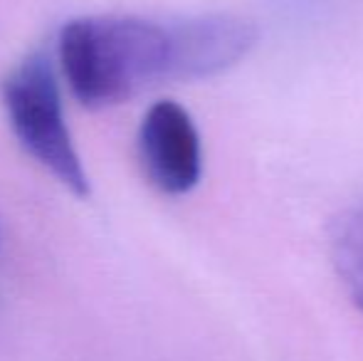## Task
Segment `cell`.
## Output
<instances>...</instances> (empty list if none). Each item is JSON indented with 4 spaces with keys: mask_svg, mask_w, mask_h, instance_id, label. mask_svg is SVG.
Returning <instances> with one entry per match:
<instances>
[{
    "mask_svg": "<svg viewBox=\"0 0 363 361\" xmlns=\"http://www.w3.org/2000/svg\"><path fill=\"white\" fill-rule=\"evenodd\" d=\"M57 60L79 104H121L151 84L171 82V28L134 15L74 18L60 30Z\"/></svg>",
    "mask_w": 363,
    "mask_h": 361,
    "instance_id": "6da1fadb",
    "label": "cell"
},
{
    "mask_svg": "<svg viewBox=\"0 0 363 361\" xmlns=\"http://www.w3.org/2000/svg\"><path fill=\"white\" fill-rule=\"evenodd\" d=\"M0 99L23 151L74 196L89 193L82 156L67 126L55 67L45 55L20 60L3 77Z\"/></svg>",
    "mask_w": 363,
    "mask_h": 361,
    "instance_id": "7a4b0ae2",
    "label": "cell"
},
{
    "mask_svg": "<svg viewBox=\"0 0 363 361\" xmlns=\"http://www.w3.org/2000/svg\"><path fill=\"white\" fill-rule=\"evenodd\" d=\"M139 164L156 191L183 196L203 174V146L196 121L178 101L163 99L148 106L139 126Z\"/></svg>",
    "mask_w": 363,
    "mask_h": 361,
    "instance_id": "3957f363",
    "label": "cell"
},
{
    "mask_svg": "<svg viewBox=\"0 0 363 361\" xmlns=\"http://www.w3.org/2000/svg\"><path fill=\"white\" fill-rule=\"evenodd\" d=\"M171 28V82L216 77L242 62L259 40L255 20L211 13L168 23Z\"/></svg>",
    "mask_w": 363,
    "mask_h": 361,
    "instance_id": "277c9868",
    "label": "cell"
},
{
    "mask_svg": "<svg viewBox=\"0 0 363 361\" xmlns=\"http://www.w3.org/2000/svg\"><path fill=\"white\" fill-rule=\"evenodd\" d=\"M329 248L341 284L363 314V206L336 216L329 231Z\"/></svg>",
    "mask_w": 363,
    "mask_h": 361,
    "instance_id": "5b68a950",
    "label": "cell"
}]
</instances>
